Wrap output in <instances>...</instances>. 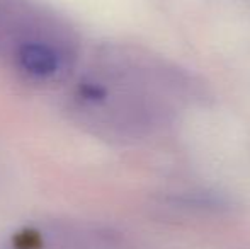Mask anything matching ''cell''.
Instances as JSON below:
<instances>
[{
	"instance_id": "obj_1",
	"label": "cell",
	"mask_w": 250,
	"mask_h": 249,
	"mask_svg": "<svg viewBox=\"0 0 250 249\" xmlns=\"http://www.w3.org/2000/svg\"><path fill=\"white\" fill-rule=\"evenodd\" d=\"M196 89L194 80L172 65L118 51L79 77L70 103L77 118L102 135L143 140L172 125Z\"/></svg>"
},
{
	"instance_id": "obj_2",
	"label": "cell",
	"mask_w": 250,
	"mask_h": 249,
	"mask_svg": "<svg viewBox=\"0 0 250 249\" xmlns=\"http://www.w3.org/2000/svg\"><path fill=\"white\" fill-rule=\"evenodd\" d=\"M9 55L14 70L31 84H53L72 67V41L50 23L22 19L10 27Z\"/></svg>"
}]
</instances>
